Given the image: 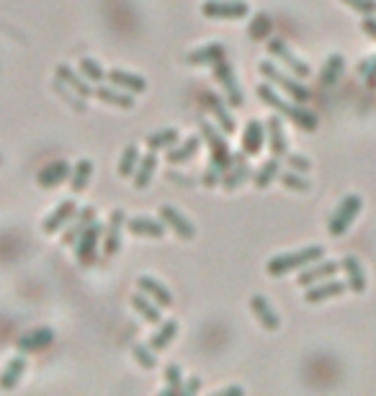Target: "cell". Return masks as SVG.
<instances>
[{
    "label": "cell",
    "mask_w": 376,
    "mask_h": 396,
    "mask_svg": "<svg viewBox=\"0 0 376 396\" xmlns=\"http://www.w3.org/2000/svg\"><path fill=\"white\" fill-rule=\"evenodd\" d=\"M340 268L345 270V283L351 288L353 294H363L366 291V273H363V265L359 262L356 255H345L340 262Z\"/></svg>",
    "instance_id": "d6986e66"
},
{
    "label": "cell",
    "mask_w": 376,
    "mask_h": 396,
    "mask_svg": "<svg viewBox=\"0 0 376 396\" xmlns=\"http://www.w3.org/2000/svg\"><path fill=\"white\" fill-rule=\"evenodd\" d=\"M201 132H204V139L209 142V147H212V160H209V168H206L204 173V186L214 188L222 183V175L227 173V168H230L232 152H230V144L224 142L222 129L201 121Z\"/></svg>",
    "instance_id": "6da1fadb"
},
{
    "label": "cell",
    "mask_w": 376,
    "mask_h": 396,
    "mask_svg": "<svg viewBox=\"0 0 376 396\" xmlns=\"http://www.w3.org/2000/svg\"><path fill=\"white\" fill-rule=\"evenodd\" d=\"M256 93H258V98L265 103V106L276 109L281 116H286L289 121H294L299 129H304V132H315V129H317V116H315V113H312L309 109H304L301 103H289L286 98H281V95L276 93V88L268 83V80L258 85Z\"/></svg>",
    "instance_id": "7a4b0ae2"
},
{
    "label": "cell",
    "mask_w": 376,
    "mask_h": 396,
    "mask_svg": "<svg viewBox=\"0 0 376 396\" xmlns=\"http://www.w3.org/2000/svg\"><path fill=\"white\" fill-rule=\"evenodd\" d=\"M137 165H139V147L137 144H127V150L121 152V160H119V175L121 177L134 175Z\"/></svg>",
    "instance_id": "ab89813d"
},
{
    "label": "cell",
    "mask_w": 376,
    "mask_h": 396,
    "mask_svg": "<svg viewBox=\"0 0 376 396\" xmlns=\"http://www.w3.org/2000/svg\"><path fill=\"white\" fill-rule=\"evenodd\" d=\"M340 270V262H335V260H317L312 262V265H307L304 268V273H299V286L309 288V286H315V283H320V280H327V278H333L335 273Z\"/></svg>",
    "instance_id": "8fae6325"
},
{
    "label": "cell",
    "mask_w": 376,
    "mask_h": 396,
    "mask_svg": "<svg viewBox=\"0 0 376 396\" xmlns=\"http://www.w3.org/2000/svg\"><path fill=\"white\" fill-rule=\"evenodd\" d=\"M137 286H139V291H142V294H147L152 301L160 303V306H173L171 288L165 286V283H160L157 278H152V276H139Z\"/></svg>",
    "instance_id": "ffe728a7"
},
{
    "label": "cell",
    "mask_w": 376,
    "mask_h": 396,
    "mask_svg": "<svg viewBox=\"0 0 376 396\" xmlns=\"http://www.w3.org/2000/svg\"><path fill=\"white\" fill-rule=\"evenodd\" d=\"M26 355H16V358H10L8 365L3 368V373H0V388H6V391H10V388L18 386V381H21V376L26 373Z\"/></svg>",
    "instance_id": "f546056e"
},
{
    "label": "cell",
    "mask_w": 376,
    "mask_h": 396,
    "mask_svg": "<svg viewBox=\"0 0 376 396\" xmlns=\"http://www.w3.org/2000/svg\"><path fill=\"white\" fill-rule=\"evenodd\" d=\"M93 95L98 101L109 103V106H116V109H132L134 106V98L129 90H121L116 85H101V88H93Z\"/></svg>",
    "instance_id": "7402d4cb"
},
{
    "label": "cell",
    "mask_w": 376,
    "mask_h": 396,
    "mask_svg": "<svg viewBox=\"0 0 376 396\" xmlns=\"http://www.w3.org/2000/svg\"><path fill=\"white\" fill-rule=\"evenodd\" d=\"M132 306H134V312H137L145 322H150V324H160V322H163L160 303L152 301L147 294H134V296H132Z\"/></svg>",
    "instance_id": "f1b7e54d"
},
{
    "label": "cell",
    "mask_w": 376,
    "mask_h": 396,
    "mask_svg": "<svg viewBox=\"0 0 376 396\" xmlns=\"http://www.w3.org/2000/svg\"><path fill=\"white\" fill-rule=\"evenodd\" d=\"M258 72H260V75H263L268 83H274V85H279V88H283V90H286V95H291L297 103H307L309 95H312V93H309V88H304V85H301V77L291 75L289 70L283 72V70L276 68L274 62H265V59H263V62L258 65Z\"/></svg>",
    "instance_id": "277c9868"
},
{
    "label": "cell",
    "mask_w": 376,
    "mask_h": 396,
    "mask_svg": "<svg viewBox=\"0 0 376 396\" xmlns=\"http://www.w3.org/2000/svg\"><path fill=\"white\" fill-rule=\"evenodd\" d=\"M124 224H127V214H124L121 209H113L111 219H109V229H106V255H109V258L119 253L121 227H124Z\"/></svg>",
    "instance_id": "603a6c76"
},
{
    "label": "cell",
    "mask_w": 376,
    "mask_h": 396,
    "mask_svg": "<svg viewBox=\"0 0 376 396\" xmlns=\"http://www.w3.org/2000/svg\"><path fill=\"white\" fill-rule=\"evenodd\" d=\"M248 177H253V168L248 165V155H245V152H237V155H232L230 168H227V173L222 175V183H219V186H222L224 191H235V188L242 186Z\"/></svg>",
    "instance_id": "9c48e42d"
},
{
    "label": "cell",
    "mask_w": 376,
    "mask_h": 396,
    "mask_svg": "<svg viewBox=\"0 0 376 396\" xmlns=\"http://www.w3.org/2000/svg\"><path fill=\"white\" fill-rule=\"evenodd\" d=\"M361 29H363V34L371 36L376 42V18L374 16H363V21H361Z\"/></svg>",
    "instance_id": "c3c4849f"
},
{
    "label": "cell",
    "mask_w": 376,
    "mask_h": 396,
    "mask_svg": "<svg viewBox=\"0 0 376 396\" xmlns=\"http://www.w3.org/2000/svg\"><path fill=\"white\" fill-rule=\"evenodd\" d=\"M325 250L320 245H309L301 247V250H294V253H283L276 255L274 260H268V276L271 278H281L286 273H294V270H304L312 262L322 260Z\"/></svg>",
    "instance_id": "3957f363"
},
{
    "label": "cell",
    "mask_w": 376,
    "mask_h": 396,
    "mask_svg": "<svg viewBox=\"0 0 376 396\" xmlns=\"http://www.w3.org/2000/svg\"><path fill=\"white\" fill-rule=\"evenodd\" d=\"M204 101H206V106H209V113L217 118V124H219V129H222L224 134H235L237 124H235V116L227 111V106H224L222 98H219V95H214V93H204Z\"/></svg>",
    "instance_id": "2e32d148"
},
{
    "label": "cell",
    "mask_w": 376,
    "mask_h": 396,
    "mask_svg": "<svg viewBox=\"0 0 376 396\" xmlns=\"http://www.w3.org/2000/svg\"><path fill=\"white\" fill-rule=\"evenodd\" d=\"M286 165H289L291 170H297V173H309V170H312V162H309L304 155H294V152L286 155Z\"/></svg>",
    "instance_id": "bcb514c9"
},
{
    "label": "cell",
    "mask_w": 376,
    "mask_h": 396,
    "mask_svg": "<svg viewBox=\"0 0 376 396\" xmlns=\"http://www.w3.org/2000/svg\"><path fill=\"white\" fill-rule=\"evenodd\" d=\"M101 232L103 227L98 224V221H93L91 227L80 235V239L75 242V260L83 262V265H88V262H93L95 258V245H98V239H101Z\"/></svg>",
    "instance_id": "7c38bea8"
},
{
    "label": "cell",
    "mask_w": 376,
    "mask_h": 396,
    "mask_svg": "<svg viewBox=\"0 0 376 396\" xmlns=\"http://www.w3.org/2000/svg\"><path fill=\"white\" fill-rule=\"evenodd\" d=\"M178 144V129H160V132H155V134L147 136V147L152 152L157 150H171V147H175Z\"/></svg>",
    "instance_id": "d590c367"
},
{
    "label": "cell",
    "mask_w": 376,
    "mask_h": 396,
    "mask_svg": "<svg viewBox=\"0 0 376 396\" xmlns=\"http://www.w3.org/2000/svg\"><path fill=\"white\" fill-rule=\"evenodd\" d=\"M224 57H227L224 44L212 42V44H206V47H198V49L191 52L186 57V62L188 65H214V62H219V59H224Z\"/></svg>",
    "instance_id": "484cf974"
},
{
    "label": "cell",
    "mask_w": 376,
    "mask_h": 396,
    "mask_svg": "<svg viewBox=\"0 0 376 396\" xmlns=\"http://www.w3.org/2000/svg\"><path fill=\"white\" fill-rule=\"evenodd\" d=\"M91 175H93V162L91 160H80L72 168V175H70V188H72V193H80V191H86L88 183H91Z\"/></svg>",
    "instance_id": "e575fe53"
},
{
    "label": "cell",
    "mask_w": 376,
    "mask_h": 396,
    "mask_svg": "<svg viewBox=\"0 0 376 396\" xmlns=\"http://www.w3.org/2000/svg\"><path fill=\"white\" fill-rule=\"evenodd\" d=\"M93 221H95L93 206H83L80 211H75V214H72V221H70L65 235H62V245H75L77 239H80V235H83Z\"/></svg>",
    "instance_id": "4fadbf2b"
},
{
    "label": "cell",
    "mask_w": 376,
    "mask_h": 396,
    "mask_svg": "<svg viewBox=\"0 0 376 396\" xmlns=\"http://www.w3.org/2000/svg\"><path fill=\"white\" fill-rule=\"evenodd\" d=\"M160 219H163L180 239H194V237H196L194 221L188 219V216H183V211L173 209V206H160Z\"/></svg>",
    "instance_id": "5bb4252c"
},
{
    "label": "cell",
    "mask_w": 376,
    "mask_h": 396,
    "mask_svg": "<svg viewBox=\"0 0 376 396\" xmlns=\"http://www.w3.org/2000/svg\"><path fill=\"white\" fill-rule=\"evenodd\" d=\"M248 34H250V39H265V36L271 34V18L265 16V13H258L256 18H253V24H250V29H248Z\"/></svg>",
    "instance_id": "ee69618b"
},
{
    "label": "cell",
    "mask_w": 376,
    "mask_h": 396,
    "mask_svg": "<svg viewBox=\"0 0 376 396\" xmlns=\"http://www.w3.org/2000/svg\"><path fill=\"white\" fill-rule=\"evenodd\" d=\"M109 83L121 88V90H129V93H145L147 90L145 77L134 75V72H127V70H111V72H109Z\"/></svg>",
    "instance_id": "4316f807"
},
{
    "label": "cell",
    "mask_w": 376,
    "mask_h": 396,
    "mask_svg": "<svg viewBox=\"0 0 376 396\" xmlns=\"http://www.w3.org/2000/svg\"><path fill=\"white\" fill-rule=\"evenodd\" d=\"M72 175V168H70L65 160H57V162H49L44 170H39V186L42 188H54L60 186V183H65L68 177Z\"/></svg>",
    "instance_id": "44dd1931"
},
{
    "label": "cell",
    "mask_w": 376,
    "mask_h": 396,
    "mask_svg": "<svg viewBox=\"0 0 376 396\" xmlns=\"http://www.w3.org/2000/svg\"><path fill=\"white\" fill-rule=\"evenodd\" d=\"M268 52H271V54H274V57L279 59V62H281L283 68L289 70L291 75L309 77V72H312V68H309L307 62L297 57V54H294V52H291L289 47H286V44L281 42V39H271V42H268Z\"/></svg>",
    "instance_id": "ba28073f"
},
{
    "label": "cell",
    "mask_w": 376,
    "mask_h": 396,
    "mask_svg": "<svg viewBox=\"0 0 376 396\" xmlns=\"http://www.w3.org/2000/svg\"><path fill=\"white\" fill-rule=\"evenodd\" d=\"M279 173H281V162H279V157H271V160L263 162V165L253 173V183H256L258 191H263V188H268L276 177H279Z\"/></svg>",
    "instance_id": "1f68e13d"
},
{
    "label": "cell",
    "mask_w": 376,
    "mask_h": 396,
    "mask_svg": "<svg viewBox=\"0 0 376 396\" xmlns=\"http://www.w3.org/2000/svg\"><path fill=\"white\" fill-rule=\"evenodd\" d=\"M75 211L77 209H75V201H72V198L62 201L60 206H54V211L44 219V232H47V235H54L62 224H68V221L72 219V214H75Z\"/></svg>",
    "instance_id": "83f0119b"
},
{
    "label": "cell",
    "mask_w": 376,
    "mask_h": 396,
    "mask_svg": "<svg viewBox=\"0 0 376 396\" xmlns=\"http://www.w3.org/2000/svg\"><path fill=\"white\" fill-rule=\"evenodd\" d=\"M165 229H168V224H165L163 219H150V216H134V219L127 221V232H132L134 237H152V239H160V237H165Z\"/></svg>",
    "instance_id": "ac0fdd59"
},
{
    "label": "cell",
    "mask_w": 376,
    "mask_h": 396,
    "mask_svg": "<svg viewBox=\"0 0 376 396\" xmlns=\"http://www.w3.org/2000/svg\"><path fill=\"white\" fill-rule=\"evenodd\" d=\"M132 355H134V361H137L145 371H155V368H157V358L152 355V347L142 345V342H134V345H132Z\"/></svg>",
    "instance_id": "b9f144b4"
},
{
    "label": "cell",
    "mask_w": 376,
    "mask_h": 396,
    "mask_svg": "<svg viewBox=\"0 0 376 396\" xmlns=\"http://www.w3.org/2000/svg\"><path fill=\"white\" fill-rule=\"evenodd\" d=\"M198 147H201V139L198 136H188L186 142L180 144V147H175V150H168V162L171 165H180V162H188L191 157H196Z\"/></svg>",
    "instance_id": "836d02e7"
},
{
    "label": "cell",
    "mask_w": 376,
    "mask_h": 396,
    "mask_svg": "<svg viewBox=\"0 0 376 396\" xmlns=\"http://www.w3.org/2000/svg\"><path fill=\"white\" fill-rule=\"evenodd\" d=\"M155 170H157V157H155V152H150V155H145V157H139V165L137 170H134V188H147L150 183H152V175Z\"/></svg>",
    "instance_id": "4dcf8cb0"
},
{
    "label": "cell",
    "mask_w": 376,
    "mask_h": 396,
    "mask_svg": "<svg viewBox=\"0 0 376 396\" xmlns=\"http://www.w3.org/2000/svg\"><path fill=\"white\" fill-rule=\"evenodd\" d=\"M201 13L206 18H245L250 13V6L245 0H206Z\"/></svg>",
    "instance_id": "52a82bcc"
},
{
    "label": "cell",
    "mask_w": 376,
    "mask_h": 396,
    "mask_svg": "<svg viewBox=\"0 0 376 396\" xmlns=\"http://www.w3.org/2000/svg\"><path fill=\"white\" fill-rule=\"evenodd\" d=\"M214 77H217V83L224 88V95H227V101L230 106L240 109V106H245V95H242V88L237 83V75H235V68H232L227 57L219 59V62H214Z\"/></svg>",
    "instance_id": "8992f818"
},
{
    "label": "cell",
    "mask_w": 376,
    "mask_h": 396,
    "mask_svg": "<svg viewBox=\"0 0 376 396\" xmlns=\"http://www.w3.org/2000/svg\"><path fill=\"white\" fill-rule=\"evenodd\" d=\"M175 335H178V322L175 319L163 322V327L157 329L152 335V340H150V347H152V350H165V347L175 340Z\"/></svg>",
    "instance_id": "8d00e7d4"
},
{
    "label": "cell",
    "mask_w": 376,
    "mask_h": 396,
    "mask_svg": "<svg viewBox=\"0 0 376 396\" xmlns=\"http://www.w3.org/2000/svg\"><path fill=\"white\" fill-rule=\"evenodd\" d=\"M54 342V329L52 327H39V329H31V332H26L21 335L16 342V347L21 353H34V350H44V347H49Z\"/></svg>",
    "instance_id": "9a60e30c"
},
{
    "label": "cell",
    "mask_w": 376,
    "mask_h": 396,
    "mask_svg": "<svg viewBox=\"0 0 376 396\" xmlns=\"http://www.w3.org/2000/svg\"><path fill=\"white\" fill-rule=\"evenodd\" d=\"M345 288H348L345 280H335V278L320 280V283H315V286L307 288L304 301L307 303H322V301H327V299H338V296L345 294Z\"/></svg>",
    "instance_id": "30bf717a"
},
{
    "label": "cell",
    "mask_w": 376,
    "mask_h": 396,
    "mask_svg": "<svg viewBox=\"0 0 376 396\" xmlns=\"http://www.w3.org/2000/svg\"><path fill=\"white\" fill-rule=\"evenodd\" d=\"M242 394H245V391L240 386H227V388H219V391H217V396H242Z\"/></svg>",
    "instance_id": "681fc988"
},
{
    "label": "cell",
    "mask_w": 376,
    "mask_h": 396,
    "mask_svg": "<svg viewBox=\"0 0 376 396\" xmlns=\"http://www.w3.org/2000/svg\"><path fill=\"white\" fill-rule=\"evenodd\" d=\"M361 75L366 77L368 85H376V57L371 62H363V68H361Z\"/></svg>",
    "instance_id": "7dc6e473"
},
{
    "label": "cell",
    "mask_w": 376,
    "mask_h": 396,
    "mask_svg": "<svg viewBox=\"0 0 376 396\" xmlns=\"http://www.w3.org/2000/svg\"><path fill=\"white\" fill-rule=\"evenodd\" d=\"M80 72L91 80V83H103L106 77H109V72L95 62V59H91V57H83L80 59Z\"/></svg>",
    "instance_id": "7bdbcfd3"
},
{
    "label": "cell",
    "mask_w": 376,
    "mask_h": 396,
    "mask_svg": "<svg viewBox=\"0 0 376 396\" xmlns=\"http://www.w3.org/2000/svg\"><path fill=\"white\" fill-rule=\"evenodd\" d=\"M361 209H363V198H361V196H345V198L340 201V206L335 209L327 232H330L333 237H343L348 229H351L353 221L359 219Z\"/></svg>",
    "instance_id": "5b68a950"
},
{
    "label": "cell",
    "mask_w": 376,
    "mask_h": 396,
    "mask_svg": "<svg viewBox=\"0 0 376 396\" xmlns=\"http://www.w3.org/2000/svg\"><path fill=\"white\" fill-rule=\"evenodd\" d=\"M250 309H253L256 319L260 322V324H263L268 332H276V329L281 327L279 314H276V309L271 306V301H268L265 296H253V299H250Z\"/></svg>",
    "instance_id": "e0dca14e"
},
{
    "label": "cell",
    "mask_w": 376,
    "mask_h": 396,
    "mask_svg": "<svg viewBox=\"0 0 376 396\" xmlns=\"http://www.w3.org/2000/svg\"><path fill=\"white\" fill-rule=\"evenodd\" d=\"M165 379H168V383H171V386H168V388H165V391H163L165 396H178V394L186 396V388H183V373H180V365L171 363V365L165 368Z\"/></svg>",
    "instance_id": "60d3db41"
},
{
    "label": "cell",
    "mask_w": 376,
    "mask_h": 396,
    "mask_svg": "<svg viewBox=\"0 0 376 396\" xmlns=\"http://www.w3.org/2000/svg\"><path fill=\"white\" fill-rule=\"evenodd\" d=\"M343 68H345V59H343V54H330L325 62V68H322V75H320V80H322V85L325 88H330V85H335L338 80H340L343 75Z\"/></svg>",
    "instance_id": "74e56055"
},
{
    "label": "cell",
    "mask_w": 376,
    "mask_h": 396,
    "mask_svg": "<svg viewBox=\"0 0 376 396\" xmlns=\"http://www.w3.org/2000/svg\"><path fill=\"white\" fill-rule=\"evenodd\" d=\"M343 3L361 16H374L376 13V0H343Z\"/></svg>",
    "instance_id": "f6af8a7d"
},
{
    "label": "cell",
    "mask_w": 376,
    "mask_h": 396,
    "mask_svg": "<svg viewBox=\"0 0 376 396\" xmlns=\"http://www.w3.org/2000/svg\"><path fill=\"white\" fill-rule=\"evenodd\" d=\"M57 80L65 83V85H70V88H72L77 95H83V98L93 95V88H91L83 77H77L75 72H72V68H68V65H60V68H57Z\"/></svg>",
    "instance_id": "d6a6232c"
},
{
    "label": "cell",
    "mask_w": 376,
    "mask_h": 396,
    "mask_svg": "<svg viewBox=\"0 0 376 396\" xmlns=\"http://www.w3.org/2000/svg\"><path fill=\"white\" fill-rule=\"evenodd\" d=\"M183 388H186V396H191V394H196L198 388H201V381H198V379H196V376H194V379L188 381V383H186V386H183Z\"/></svg>",
    "instance_id": "f907efd6"
},
{
    "label": "cell",
    "mask_w": 376,
    "mask_h": 396,
    "mask_svg": "<svg viewBox=\"0 0 376 396\" xmlns=\"http://www.w3.org/2000/svg\"><path fill=\"white\" fill-rule=\"evenodd\" d=\"M279 180H281L289 191H297V193H307V191H312V183L304 177V173H297V170H291V168L281 170V173H279Z\"/></svg>",
    "instance_id": "f35d334b"
},
{
    "label": "cell",
    "mask_w": 376,
    "mask_h": 396,
    "mask_svg": "<svg viewBox=\"0 0 376 396\" xmlns=\"http://www.w3.org/2000/svg\"><path fill=\"white\" fill-rule=\"evenodd\" d=\"M263 142H265V127L260 121H248V127H245V134H242V152L248 155V157H256L258 152L263 150Z\"/></svg>",
    "instance_id": "d4e9b609"
},
{
    "label": "cell",
    "mask_w": 376,
    "mask_h": 396,
    "mask_svg": "<svg viewBox=\"0 0 376 396\" xmlns=\"http://www.w3.org/2000/svg\"><path fill=\"white\" fill-rule=\"evenodd\" d=\"M265 127H268L265 132H268V144H271V152H274V157H286V155H289V139H286V134H283L281 118L271 116Z\"/></svg>",
    "instance_id": "cb8c5ba5"
}]
</instances>
